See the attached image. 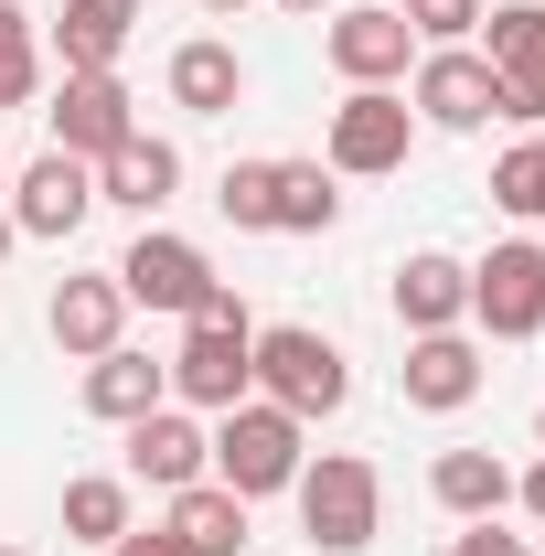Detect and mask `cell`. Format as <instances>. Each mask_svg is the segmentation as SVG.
<instances>
[{"label": "cell", "mask_w": 545, "mask_h": 556, "mask_svg": "<svg viewBox=\"0 0 545 556\" xmlns=\"http://www.w3.org/2000/svg\"><path fill=\"white\" fill-rule=\"evenodd\" d=\"M257 396V321H246V300L225 289L204 321H182V353H172V407L193 417H225Z\"/></svg>", "instance_id": "6da1fadb"}, {"label": "cell", "mask_w": 545, "mask_h": 556, "mask_svg": "<svg viewBox=\"0 0 545 556\" xmlns=\"http://www.w3.org/2000/svg\"><path fill=\"white\" fill-rule=\"evenodd\" d=\"M289 503H300V535H310L321 556H364L375 535H385V471H375L364 450H321V460H300Z\"/></svg>", "instance_id": "7a4b0ae2"}, {"label": "cell", "mask_w": 545, "mask_h": 556, "mask_svg": "<svg viewBox=\"0 0 545 556\" xmlns=\"http://www.w3.org/2000/svg\"><path fill=\"white\" fill-rule=\"evenodd\" d=\"M417 150V108L407 86H342V108L321 118V172L332 182H385Z\"/></svg>", "instance_id": "3957f363"}, {"label": "cell", "mask_w": 545, "mask_h": 556, "mask_svg": "<svg viewBox=\"0 0 545 556\" xmlns=\"http://www.w3.org/2000/svg\"><path fill=\"white\" fill-rule=\"evenodd\" d=\"M300 460H310V428L268 396H246V407L214 417V482L236 492V503H268V492L300 482Z\"/></svg>", "instance_id": "277c9868"}, {"label": "cell", "mask_w": 545, "mask_h": 556, "mask_svg": "<svg viewBox=\"0 0 545 556\" xmlns=\"http://www.w3.org/2000/svg\"><path fill=\"white\" fill-rule=\"evenodd\" d=\"M257 396H268V407H289L300 428H310V417H342L353 364H342L332 332H310V321H268V332H257Z\"/></svg>", "instance_id": "5b68a950"}, {"label": "cell", "mask_w": 545, "mask_h": 556, "mask_svg": "<svg viewBox=\"0 0 545 556\" xmlns=\"http://www.w3.org/2000/svg\"><path fill=\"white\" fill-rule=\"evenodd\" d=\"M118 289H129V311H172V321H204L214 300H225V278L193 236H172V225H139V247L118 257Z\"/></svg>", "instance_id": "8992f818"}, {"label": "cell", "mask_w": 545, "mask_h": 556, "mask_svg": "<svg viewBox=\"0 0 545 556\" xmlns=\"http://www.w3.org/2000/svg\"><path fill=\"white\" fill-rule=\"evenodd\" d=\"M407 108H417V129H492V118H503V75L481 65L471 43H428V54H417L407 65Z\"/></svg>", "instance_id": "52a82bcc"}, {"label": "cell", "mask_w": 545, "mask_h": 556, "mask_svg": "<svg viewBox=\"0 0 545 556\" xmlns=\"http://www.w3.org/2000/svg\"><path fill=\"white\" fill-rule=\"evenodd\" d=\"M471 321L492 332V343H535L545 332V247L535 236H503V247L471 268Z\"/></svg>", "instance_id": "ba28073f"}, {"label": "cell", "mask_w": 545, "mask_h": 556, "mask_svg": "<svg viewBox=\"0 0 545 556\" xmlns=\"http://www.w3.org/2000/svg\"><path fill=\"white\" fill-rule=\"evenodd\" d=\"M321 54H332L342 86H407L417 33H407L396 0H364V11H332V22H321Z\"/></svg>", "instance_id": "9c48e42d"}, {"label": "cell", "mask_w": 545, "mask_h": 556, "mask_svg": "<svg viewBox=\"0 0 545 556\" xmlns=\"http://www.w3.org/2000/svg\"><path fill=\"white\" fill-rule=\"evenodd\" d=\"M43 129H54V150H75V161H107L118 139H139V97L118 86V65L107 75H54Z\"/></svg>", "instance_id": "30bf717a"}, {"label": "cell", "mask_w": 545, "mask_h": 556, "mask_svg": "<svg viewBox=\"0 0 545 556\" xmlns=\"http://www.w3.org/2000/svg\"><path fill=\"white\" fill-rule=\"evenodd\" d=\"M86 214H97V161H75V150H43V161H22V172H11V225H22V236L65 247Z\"/></svg>", "instance_id": "8fae6325"}, {"label": "cell", "mask_w": 545, "mask_h": 556, "mask_svg": "<svg viewBox=\"0 0 545 556\" xmlns=\"http://www.w3.org/2000/svg\"><path fill=\"white\" fill-rule=\"evenodd\" d=\"M43 332H54V353H75V364L118 353V343H129V289H118V268L54 278V300H43Z\"/></svg>", "instance_id": "7c38bea8"}, {"label": "cell", "mask_w": 545, "mask_h": 556, "mask_svg": "<svg viewBox=\"0 0 545 556\" xmlns=\"http://www.w3.org/2000/svg\"><path fill=\"white\" fill-rule=\"evenodd\" d=\"M214 471V428L193 407H161L150 417H129V482H150V492H182V482H204Z\"/></svg>", "instance_id": "4fadbf2b"}, {"label": "cell", "mask_w": 545, "mask_h": 556, "mask_svg": "<svg viewBox=\"0 0 545 556\" xmlns=\"http://www.w3.org/2000/svg\"><path fill=\"white\" fill-rule=\"evenodd\" d=\"M417 417H460L481 396V343L471 332H407V364H396Z\"/></svg>", "instance_id": "5bb4252c"}, {"label": "cell", "mask_w": 545, "mask_h": 556, "mask_svg": "<svg viewBox=\"0 0 545 556\" xmlns=\"http://www.w3.org/2000/svg\"><path fill=\"white\" fill-rule=\"evenodd\" d=\"M172 193H182V150H172V139H150V129H139V139H118V150L97 161V204L139 214V225L172 204Z\"/></svg>", "instance_id": "9a60e30c"}, {"label": "cell", "mask_w": 545, "mask_h": 556, "mask_svg": "<svg viewBox=\"0 0 545 556\" xmlns=\"http://www.w3.org/2000/svg\"><path fill=\"white\" fill-rule=\"evenodd\" d=\"M396 321H407V332H460V321H471V268H460L449 247L396 257Z\"/></svg>", "instance_id": "2e32d148"}, {"label": "cell", "mask_w": 545, "mask_h": 556, "mask_svg": "<svg viewBox=\"0 0 545 556\" xmlns=\"http://www.w3.org/2000/svg\"><path fill=\"white\" fill-rule=\"evenodd\" d=\"M428 503H439L449 525H492V514H514V471H503L492 450H439V460H428Z\"/></svg>", "instance_id": "e0dca14e"}, {"label": "cell", "mask_w": 545, "mask_h": 556, "mask_svg": "<svg viewBox=\"0 0 545 556\" xmlns=\"http://www.w3.org/2000/svg\"><path fill=\"white\" fill-rule=\"evenodd\" d=\"M75 396H86V417H107V428H129V417H150L161 407V396H172V364H150V353H97V364H86V386H75Z\"/></svg>", "instance_id": "ac0fdd59"}, {"label": "cell", "mask_w": 545, "mask_h": 556, "mask_svg": "<svg viewBox=\"0 0 545 556\" xmlns=\"http://www.w3.org/2000/svg\"><path fill=\"white\" fill-rule=\"evenodd\" d=\"M139 33V0H65V22H54V65L65 75H107L129 54Z\"/></svg>", "instance_id": "d6986e66"}, {"label": "cell", "mask_w": 545, "mask_h": 556, "mask_svg": "<svg viewBox=\"0 0 545 556\" xmlns=\"http://www.w3.org/2000/svg\"><path fill=\"white\" fill-rule=\"evenodd\" d=\"M236 97H246V54H236V43H214V33L172 43V108H193V118H236Z\"/></svg>", "instance_id": "ffe728a7"}, {"label": "cell", "mask_w": 545, "mask_h": 556, "mask_svg": "<svg viewBox=\"0 0 545 556\" xmlns=\"http://www.w3.org/2000/svg\"><path fill=\"white\" fill-rule=\"evenodd\" d=\"M161 525H172L193 556H236V546H246V503L214 482V471H204V482H182V492H161Z\"/></svg>", "instance_id": "44dd1931"}, {"label": "cell", "mask_w": 545, "mask_h": 556, "mask_svg": "<svg viewBox=\"0 0 545 556\" xmlns=\"http://www.w3.org/2000/svg\"><path fill=\"white\" fill-rule=\"evenodd\" d=\"M342 225V182L321 172V161H278L268 182V236H332Z\"/></svg>", "instance_id": "7402d4cb"}, {"label": "cell", "mask_w": 545, "mask_h": 556, "mask_svg": "<svg viewBox=\"0 0 545 556\" xmlns=\"http://www.w3.org/2000/svg\"><path fill=\"white\" fill-rule=\"evenodd\" d=\"M129 525H139V482L129 471H75L65 482V535L75 546H118Z\"/></svg>", "instance_id": "603a6c76"}, {"label": "cell", "mask_w": 545, "mask_h": 556, "mask_svg": "<svg viewBox=\"0 0 545 556\" xmlns=\"http://www.w3.org/2000/svg\"><path fill=\"white\" fill-rule=\"evenodd\" d=\"M492 204L524 214V225H545V139H514V150L492 161Z\"/></svg>", "instance_id": "cb8c5ba5"}, {"label": "cell", "mask_w": 545, "mask_h": 556, "mask_svg": "<svg viewBox=\"0 0 545 556\" xmlns=\"http://www.w3.org/2000/svg\"><path fill=\"white\" fill-rule=\"evenodd\" d=\"M268 182H278V161H225V182H214V214H225L236 236H268Z\"/></svg>", "instance_id": "d4e9b609"}, {"label": "cell", "mask_w": 545, "mask_h": 556, "mask_svg": "<svg viewBox=\"0 0 545 556\" xmlns=\"http://www.w3.org/2000/svg\"><path fill=\"white\" fill-rule=\"evenodd\" d=\"M396 11H407L417 54H428V43H471V33H481V11H492V0H396Z\"/></svg>", "instance_id": "484cf974"}, {"label": "cell", "mask_w": 545, "mask_h": 556, "mask_svg": "<svg viewBox=\"0 0 545 556\" xmlns=\"http://www.w3.org/2000/svg\"><path fill=\"white\" fill-rule=\"evenodd\" d=\"M503 118H514V129H535V118H545V33L503 65Z\"/></svg>", "instance_id": "4316f807"}, {"label": "cell", "mask_w": 545, "mask_h": 556, "mask_svg": "<svg viewBox=\"0 0 545 556\" xmlns=\"http://www.w3.org/2000/svg\"><path fill=\"white\" fill-rule=\"evenodd\" d=\"M33 86H43V43L11 33V43H0V108H33Z\"/></svg>", "instance_id": "83f0119b"}, {"label": "cell", "mask_w": 545, "mask_h": 556, "mask_svg": "<svg viewBox=\"0 0 545 556\" xmlns=\"http://www.w3.org/2000/svg\"><path fill=\"white\" fill-rule=\"evenodd\" d=\"M449 556H535V546H524V535H503V514H492V525H460Z\"/></svg>", "instance_id": "f1b7e54d"}, {"label": "cell", "mask_w": 545, "mask_h": 556, "mask_svg": "<svg viewBox=\"0 0 545 556\" xmlns=\"http://www.w3.org/2000/svg\"><path fill=\"white\" fill-rule=\"evenodd\" d=\"M107 556H193V546H182L172 525H129V535H118V546H107Z\"/></svg>", "instance_id": "f546056e"}, {"label": "cell", "mask_w": 545, "mask_h": 556, "mask_svg": "<svg viewBox=\"0 0 545 556\" xmlns=\"http://www.w3.org/2000/svg\"><path fill=\"white\" fill-rule=\"evenodd\" d=\"M514 514H535V525H545V460H535V471H514Z\"/></svg>", "instance_id": "4dcf8cb0"}, {"label": "cell", "mask_w": 545, "mask_h": 556, "mask_svg": "<svg viewBox=\"0 0 545 556\" xmlns=\"http://www.w3.org/2000/svg\"><path fill=\"white\" fill-rule=\"evenodd\" d=\"M11 247H22V225H11V204H0V257H11Z\"/></svg>", "instance_id": "1f68e13d"}, {"label": "cell", "mask_w": 545, "mask_h": 556, "mask_svg": "<svg viewBox=\"0 0 545 556\" xmlns=\"http://www.w3.org/2000/svg\"><path fill=\"white\" fill-rule=\"evenodd\" d=\"M278 11H321V22H332V0H278Z\"/></svg>", "instance_id": "d6a6232c"}, {"label": "cell", "mask_w": 545, "mask_h": 556, "mask_svg": "<svg viewBox=\"0 0 545 556\" xmlns=\"http://www.w3.org/2000/svg\"><path fill=\"white\" fill-rule=\"evenodd\" d=\"M204 11H246V0H204Z\"/></svg>", "instance_id": "836d02e7"}, {"label": "cell", "mask_w": 545, "mask_h": 556, "mask_svg": "<svg viewBox=\"0 0 545 556\" xmlns=\"http://www.w3.org/2000/svg\"><path fill=\"white\" fill-rule=\"evenodd\" d=\"M535 450H545V407H535Z\"/></svg>", "instance_id": "e575fe53"}, {"label": "cell", "mask_w": 545, "mask_h": 556, "mask_svg": "<svg viewBox=\"0 0 545 556\" xmlns=\"http://www.w3.org/2000/svg\"><path fill=\"white\" fill-rule=\"evenodd\" d=\"M0 182H11V150H0Z\"/></svg>", "instance_id": "d590c367"}, {"label": "cell", "mask_w": 545, "mask_h": 556, "mask_svg": "<svg viewBox=\"0 0 545 556\" xmlns=\"http://www.w3.org/2000/svg\"><path fill=\"white\" fill-rule=\"evenodd\" d=\"M0 556H33V546H0Z\"/></svg>", "instance_id": "8d00e7d4"}]
</instances>
